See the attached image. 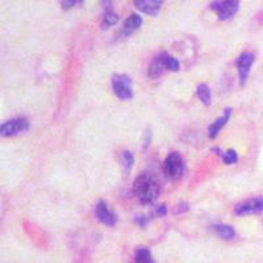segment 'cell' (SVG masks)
<instances>
[{"label":"cell","mask_w":263,"mask_h":263,"mask_svg":"<svg viewBox=\"0 0 263 263\" xmlns=\"http://www.w3.org/2000/svg\"><path fill=\"white\" fill-rule=\"evenodd\" d=\"M112 90L115 95L120 100H130L133 99V86H132V79L126 74H114L111 79Z\"/></svg>","instance_id":"obj_3"},{"label":"cell","mask_w":263,"mask_h":263,"mask_svg":"<svg viewBox=\"0 0 263 263\" xmlns=\"http://www.w3.org/2000/svg\"><path fill=\"white\" fill-rule=\"evenodd\" d=\"M95 215L99 221L102 222V224L107 225V227H115V225L119 222V216L109 210L107 201L104 200H100L98 203L95 210Z\"/></svg>","instance_id":"obj_8"},{"label":"cell","mask_w":263,"mask_h":263,"mask_svg":"<svg viewBox=\"0 0 263 263\" xmlns=\"http://www.w3.org/2000/svg\"><path fill=\"white\" fill-rule=\"evenodd\" d=\"M133 192L138 197V200L145 205L154 204L161 194V187L159 183L157 182L156 178L150 174L142 173L138 175L137 179L135 180L133 184Z\"/></svg>","instance_id":"obj_1"},{"label":"cell","mask_w":263,"mask_h":263,"mask_svg":"<svg viewBox=\"0 0 263 263\" xmlns=\"http://www.w3.org/2000/svg\"><path fill=\"white\" fill-rule=\"evenodd\" d=\"M190 210V205L187 203H180L177 206V212H185V211Z\"/></svg>","instance_id":"obj_24"},{"label":"cell","mask_w":263,"mask_h":263,"mask_svg":"<svg viewBox=\"0 0 263 263\" xmlns=\"http://www.w3.org/2000/svg\"><path fill=\"white\" fill-rule=\"evenodd\" d=\"M213 152H216V154L221 157L222 161L225 164H234L238 162V154H237L236 150H227V152H222L220 147H213Z\"/></svg>","instance_id":"obj_16"},{"label":"cell","mask_w":263,"mask_h":263,"mask_svg":"<svg viewBox=\"0 0 263 263\" xmlns=\"http://www.w3.org/2000/svg\"><path fill=\"white\" fill-rule=\"evenodd\" d=\"M78 4H83V2H78V0H65V2H62V7L65 9L72 8V7L78 6Z\"/></svg>","instance_id":"obj_22"},{"label":"cell","mask_w":263,"mask_h":263,"mask_svg":"<svg viewBox=\"0 0 263 263\" xmlns=\"http://www.w3.org/2000/svg\"><path fill=\"white\" fill-rule=\"evenodd\" d=\"M121 163H123L124 173L128 175V174L130 173L132 168H133V164H135V157H133L132 152H129V150L123 152V156H121Z\"/></svg>","instance_id":"obj_19"},{"label":"cell","mask_w":263,"mask_h":263,"mask_svg":"<svg viewBox=\"0 0 263 263\" xmlns=\"http://www.w3.org/2000/svg\"><path fill=\"white\" fill-rule=\"evenodd\" d=\"M232 108H225L224 114H222V116H220L218 119H216V121L213 124H211L210 128H208V137L211 138V140H213V138L217 137V135L221 132V129L224 128L225 125L228 124V121L230 120V117H232Z\"/></svg>","instance_id":"obj_11"},{"label":"cell","mask_w":263,"mask_h":263,"mask_svg":"<svg viewBox=\"0 0 263 263\" xmlns=\"http://www.w3.org/2000/svg\"><path fill=\"white\" fill-rule=\"evenodd\" d=\"M152 217H153L152 215H150V216H147V215H136L135 216V222L138 225V227L144 229V228H146L147 225H149V222L152 221Z\"/></svg>","instance_id":"obj_20"},{"label":"cell","mask_w":263,"mask_h":263,"mask_svg":"<svg viewBox=\"0 0 263 263\" xmlns=\"http://www.w3.org/2000/svg\"><path fill=\"white\" fill-rule=\"evenodd\" d=\"M260 212H263V196L246 199V200L241 201L234 206V213L239 217L248 215H257Z\"/></svg>","instance_id":"obj_6"},{"label":"cell","mask_w":263,"mask_h":263,"mask_svg":"<svg viewBox=\"0 0 263 263\" xmlns=\"http://www.w3.org/2000/svg\"><path fill=\"white\" fill-rule=\"evenodd\" d=\"M163 61L164 66H166V70L168 71H179L180 70V62L177 60V58L171 55V54L163 51Z\"/></svg>","instance_id":"obj_18"},{"label":"cell","mask_w":263,"mask_h":263,"mask_svg":"<svg viewBox=\"0 0 263 263\" xmlns=\"http://www.w3.org/2000/svg\"><path fill=\"white\" fill-rule=\"evenodd\" d=\"M142 23H144V20H142V17H141L140 15H137V13H132V15L124 21L123 27H121V29H120L119 32V36L129 37L130 34H133L136 30L140 29Z\"/></svg>","instance_id":"obj_9"},{"label":"cell","mask_w":263,"mask_h":263,"mask_svg":"<svg viewBox=\"0 0 263 263\" xmlns=\"http://www.w3.org/2000/svg\"><path fill=\"white\" fill-rule=\"evenodd\" d=\"M184 159L178 152H171L163 162L164 175L171 180H178L184 174Z\"/></svg>","instance_id":"obj_2"},{"label":"cell","mask_w":263,"mask_h":263,"mask_svg":"<svg viewBox=\"0 0 263 263\" xmlns=\"http://www.w3.org/2000/svg\"><path fill=\"white\" fill-rule=\"evenodd\" d=\"M167 213V206L164 205V204H159V205H156V208L153 210L152 216H158V217H164Z\"/></svg>","instance_id":"obj_21"},{"label":"cell","mask_w":263,"mask_h":263,"mask_svg":"<svg viewBox=\"0 0 263 263\" xmlns=\"http://www.w3.org/2000/svg\"><path fill=\"white\" fill-rule=\"evenodd\" d=\"M29 126L30 123L27 117H15V119H11L4 124H2V126H0V136L2 137H15V136L25 133L29 129Z\"/></svg>","instance_id":"obj_4"},{"label":"cell","mask_w":263,"mask_h":263,"mask_svg":"<svg viewBox=\"0 0 263 263\" xmlns=\"http://www.w3.org/2000/svg\"><path fill=\"white\" fill-rule=\"evenodd\" d=\"M255 62V54L251 53V51H243L241 55L237 60L236 66L237 70H238V77H239V84L243 86L246 83L249 78V74H250V69L253 63Z\"/></svg>","instance_id":"obj_7"},{"label":"cell","mask_w":263,"mask_h":263,"mask_svg":"<svg viewBox=\"0 0 263 263\" xmlns=\"http://www.w3.org/2000/svg\"><path fill=\"white\" fill-rule=\"evenodd\" d=\"M196 93L204 105L212 104V91L206 83H200L196 87Z\"/></svg>","instance_id":"obj_14"},{"label":"cell","mask_w":263,"mask_h":263,"mask_svg":"<svg viewBox=\"0 0 263 263\" xmlns=\"http://www.w3.org/2000/svg\"><path fill=\"white\" fill-rule=\"evenodd\" d=\"M164 71H167L166 70V66H164V61H163V53H159L158 55L153 58L152 62H150L149 66V77L153 79H157L159 77L164 74Z\"/></svg>","instance_id":"obj_12"},{"label":"cell","mask_w":263,"mask_h":263,"mask_svg":"<svg viewBox=\"0 0 263 263\" xmlns=\"http://www.w3.org/2000/svg\"><path fill=\"white\" fill-rule=\"evenodd\" d=\"M212 230L215 232L216 236L218 238L224 239V241H230V239H233L236 237V229H234L232 225L228 224H213Z\"/></svg>","instance_id":"obj_13"},{"label":"cell","mask_w":263,"mask_h":263,"mask_svg":"<svg viewBox=\"0 0 263 263\" xmlns=\"http://www.w3.org/2000/svg\"><path fill=\"white\" fill-rule=\"evenodd\" d=\"M117 21H119V15L116 12H114L112 9H105V12L102 18V28L103 29H108V28L116 25Z\"/></svg>","instance_id":"obj_17"},{"label":"cell","mask_w":263,"mask_h":263,"mask_svg":"<svg viewBox=\"0 0 263 263\" xmlns=\"http://www.w3.org/2000/svg\"><path fill=\"white\" fill-rule=\"evenodd\" d=\"M211 9L217 15L221 21H227L233 17L239 9V2L237 0H222V2H212L210 4Z\"/></svg>","instance_id":"obj_5"},{"label":"cell","mask_w":263,"mask_h":263,"mask_svg":"<svg viewBox=\"0 0 263 263\" xmlns=\"http://www.w3.org/2000/svg\"><path fill=\"white\" fill-rule=\"evenodd\" d=\"M150 141H152V132L146 130L144 135V142H142V147H144V150H146L147 147L150 146Z\"/></svg>","instance_id":"obj_23"},{"label":"cell","mask_w":263,"mask_h":263,"mask_svg":"<svg viewBox=\"0 0 263 263\" xmlns=\"http://www.w3.org/2000/svg\"><path fill=\"white\" fill-rule=\"evenodd\" d=\"M136 263H157L153 258L152 250L149 248H138L135 253Z\"/></svg>","instance_id":"obj_15"},{"label":"cell","mask_w":263,"mask_h":263,"mask_svg":"<svg viewBox=\"0 0 263 263\" xmlns=\"http://www.w3.org/2000/svg\"><path fill=\"white\" fill-rule=\"evenodd\" d=\"M162 0H136L135 7L140 9L141 12L149 16H157L162 8Z\"/></svg>","instance_id":"obj_10"}]
</instances>
